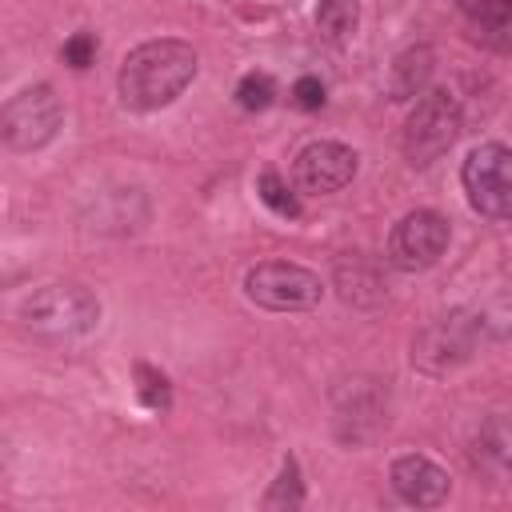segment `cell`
Instances as JSON below:
<instances>
[{"label": "cell", "instance_id": "2", "mask_svg": "<svg viewBox=\"0 0 512 512\" xmlns=\"http://www.w3.org/2000/svg\"><path fill=\"white\" fill-rule=\"evenodd\" d=\"M20 320L28 332L36 336H52V340H64V336H80L88 332L96 320H100V304L88 288L80 284H44L36 288L24 304H20Z\"/></svg>", "mask_w": 512, "mask_h": 512}, {"label": "cell", "instance_id": "14", "mask_svg": "<svg viewBox=\"0 0 512 512\" xmlns=\"http://www.w3.org/2000/svg\"><path fill=\"white\" fill-rule=\"evenodd\" d=\"M360 8L356 0H316V28L328 44H344L356 32Z\"/></svg>", "mask_w": 512, "mask_h": 512}, {"label": "cell", "instance_id": "8", "mask_svg": "<svg viewBox=\"0 0 512 512\" xmlns=\"http://www.w3.org/2000/svg\"><path fill=\"white\" fill-rule=\"evenodd\" d=\"M356 164H360V156L348 144H340V140H312V144H304L296 152L292 176H296V188L300 192H308V196H332L344 184H352Z\"/></svg>", "mask_w": 512, "mask_h": 512}, {"label": "cell", "instance_id": "1", "mask_svg": "<svg viewBox=\"0 0 512 512\" xmlns=\"http://www.w3.org/2000/svg\"><path fill=\"white\" fill-rule=\"evenodd\" d=\"M196 76V48L184 40H144L120 64V100L136 112H156L172 104Z\"/></svg>", "mask_w": 512, "mask_h": 512}, {"label": "cell", "instance_id": "12", "mask_svg": "<svg viewBox=\"0 0 512 512\" xmlns=\"http://www.w3.org/2000/svg\"><path fill=\"white\" fill-rule=\"evenodd\" d=\"M336 292H340L344 304L368 308V304H380L384 300L388 284H384V272L376 264H368L364 256H352V260H340L336 264Z\"/></svg>", "mask_w": 512, "mask_h": 512}, {"label": "cell", "instance_id": "11", "mask_svg": "<svg viewBox=\"0 0 512 512\" xmlns=\"http://www.w3.org/2000/svg\"><path fill=\"white\" fill-rule=\"evenodd\" d=\"M472 40L488 48H512V0H460Z\"/></svg>", "mask_w": 512, "mask_h": 512}, {"label": "cell", "instance_id": "15", "mask_svg": "<svg viewBox=\"0 0 512 512\" xmlns=\"http://www.w3.org/2000/svg\"><path fill=\"white\" fill-rule=\"evenodd\" d=\"M256 192H260V200L280 216V220H296L300 216V196L288 188V180L280 176V172H260V180H256Z\"/></svg>", "mask_w": 512, "mask_h": 512}, {"label": "cell", "instance_id": "13", "mask_svg": "<svg viewBox=\"0 0 512 512\" xmlns=\"http://www.w3.org/2000/svg\"><path fill=\"white\" fill-rule=\"evenodd\" d=\"M432 48L420 44V48H408L396 56L392 64V76H388V92L392 100H412V96H424L428 88V76H432Z\"/></svg>", "mask_w": 512, "mask_h": 512}, {"label": "cell", "instance_id": "20", "mask_svg": "<svg viewBox=\"0 0 512 512\" xmlns=\"http://www.w3.org/2000/svg\"><path fill=\"white\" fill-rule=\"evenodd\" d=\"M96 60V36L92 32H76L64 40V64L72 68H88Z\"/></svg>", "mask_w": 512, "mask_h": 512}, {"label": "cell", "instance_id": "7", "mask_svg": "<svg viewBox=\"0 0 512 512\" xmlns=\"http://www.w3.org/2000/svg\"><path fill=\"white\" fill-rule=\"evenodd\" d=\"M444 248H448V220L432 208H416V212L400 216L388 236V260L400 272L432 268L444 256Z\"/></svg>", "mask_w": 512, "mask_h": 512}, {"label": "cell", "instance_id": "18", "mask_svg": "<svg viewBox=\"0 0 512 512\" xmlns=\"http://www.w3.org/2000/svg\"><path fill=\"white\" fill-rule=\"evenodd\" d=\"M272 96H276V84L268 72H244L236 84V104L244 112H264L272 104Z\"/></svg>", "mask_w": 512, "mask_h": 512}, {"label": "cell", "instance_id": "6", "mask_svg": "<svg viewBox=\"0 0 512 512\" xmlns=\"http://www.w3.org/2000/svg\"><path fill=\"white\" fill-rule=\"evenodd\" d=\"M64 112H60V100L48 84H28L20 88L8 104H4V116H0V128H4V140L8 148L16 152H36L44 148L56 128H60Z\"/></svg>", "mask_w": 512, "mask_h": 512}, {"label": "cell", "instance_id": "10", "mask_svg": "<svg viewBox=\"0 0 512 512\" xmlns=\"http://www.w3.org/2000/svg\"><path fill=\"white\" fill-rule=\"evenodd\" d=\"M468 348H472V336H464L460 316H452V320L432 324V328L420 336V344H416L412 360H420V364H424V368H432V372H444L452 360H464V356H468Z\"/></svg>", "mask_w": 512, "mask_h": 512}, {"label": "cell", "instance_id": "4", "mask_svg": "<svg viewBox=\"0 0 512 512\" xmlns=\"http://www.w3.org/2000/svg\"><path fill=\"white\" fill-rule=\"evenodd\" d=\"M244 292L252 304L272 308V312H304L316 308L324 296V284L312 268L292 264V260H264L256 268H248L244 276Z\"/></svg>", "mask_w": 512, "mask_h": 512}, {"label": "cell", "instance_id": "19", "mask_svg": "<svg viewBox=\"0 0 512 512\" xmlns=\"http://www.w3.org/2000/svg\"><path fill=\"white\" fill-rule=\"evenodd\" d=\"M484 444L500 464H512V420H492L484 428Z\"/></svg>", "mask_w": 512, "mask_h": 512}, {"label": "cell", "instance_id": "5", "mask_svg": "<svg viewBox=\"0 0 512 512\" xmlns=\"http://www.w3.org/2000/svg\"><path fill=\"white\" fill-rule=\"evenodd\" d=\"M468 204L484 220H512V148L508 144H480L468 152L460 168Z\"/></svg>", "mask_w": 512, "mask_h": 512}, {"label": "cell", "instance_id": "16", "mask_svg": "<svg viewBox=\"0 0 512 512\" xmlns=\"http://www.w3.org/2000/svg\"><path fill=\"white\" fill-rule=\"evenodd\" d=\"M132 376H136V396H140V404H144L148 412H168V408H172V384H168V376H164L160 368L136 364Z\"/></svg>", "mask_w": 512, "mask_h": 512}, {"label": "cell", "instance_id": "21", "mask_svg": "<svg viewBox=\"0 0 512 512\" xmlns=\"http://www.w3.org/2000/svg\"><path fill=\"white\" fill-rule=\"evenodd\" d=\"M292 104L304 108V112H316V108L324 104V84H320L316 76H300V80L292 84Z\"/></svg>", "mask_w": 512, "mask_h": 512}, {"label": "cell", "instance_id": "17", "mask_svg": "<svg viewBox=\"0 0 512 512\" xmlns=\"http://www.w3.org/2000/svg\"><path fill=\"white\" fill-rule=\"evenodd\" d=\"M300 504H304V480H300V464L288 456L280 464V476L264 492V508H300Z\"/></svg>", "mask_w": 512, "mask_h": 512}, {"label": "cell", "instance_id": "9", "mask_svg": "<svg viewBox=\"0 0 512 512\" xmlns=\"http://www.w3.org/2000/svg\"><path fill=\"white\" fill-rule=\"evenodd\" d=\"M388 480H392V488H396V496H400L404 504L436 508V504H444V500H448V472H444L436 460L420 456V452L396 456V460H392Z\"/></svg>", "mask_w": 512, "mask_h": 512}, {"label": "cell", "instance_id": "3", "mask_svg": "<svg viewBox=\"0 0 512 512\" xmlns=\"http://www.w3.org/2000/svg\"><path fill=\"white\" fill-rule=\"evenodd\" d=\"M460 136V104L452 92L432 88L416 100L408 124H404V156L408 164L424 168L432 160H440Z\"/></svg>", "mask_w": 512, "mask_h": 512}]
</instances>
